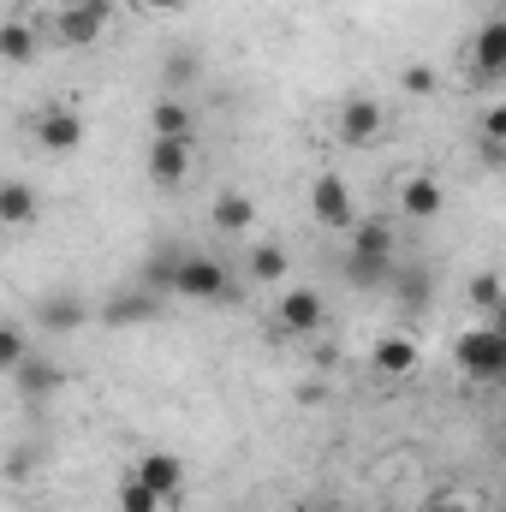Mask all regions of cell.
Wrapping results in <instances>:
<instances>
[{
  "mask_svg": "<svg viewBox=\"0 0 506 512\" xmlns=\"http://www.w3.org/2000/svg\"><path fill=\"white\" fill-rule=\"evenodd\" d=\"M167 298H185V304H239V280L227 274L221 256L179 251L173 280H167Z\"/></svg>",
  "mask_w": 506,
  "mask_h": 512,
  "instance_id": "cell-1",
  "label": "cell"
},
{
  "mask_svg": "<svg viewBox=\"0 0 506 512\" xmlns=\"http://www.w3.org/2000/svg\"><path fill=\"white\" fill-rule=\"evenodd\" d=\"M346 233H352L346 280H352V286H376V280H387V268H393V227H387L381 215H364V221H352Z\"/></svg>",
  "mask_w": 506,
  "mask_h": 512,
  "instance_id": "cell-2",
  "label": "cell"
},
{
  "mask_svg": "<svg viewBox=\"0 0 506 512\" xmlns=\"http://www.w3.org/2000/svg\"><path fill=\"white\" fill-rule=\"evenodd\" d=\"M459 370L471 382H501L506 376V328L483 322V328H459Z\"/></svg>",
  "mask_w": 506,
  "mask_h": 512,
  "instance_id": "cell-3",
  "label": "cell"
},
{
  "mask_svg": "<svg viewBox=\"0 0 506 512\" xmlns=\"http://www.w3.org/2000/svg\"><path fill=\"white\" fill-rule=\"evenodd\" d=\"M114 18H120L114 0H72V6L54 12V36H60L66 48H96V42L108 36Z\"/></svg>",
  "mask_w": 506,
  "mask_h": 512,
  "instance_id": "cell-4",
  "label": "cell"
},
{
  "mask_svg": "<svg viewBox=\"0 0 506 512\" xmlns=\"http://www.w3.org/2000/svg\"><path fill=\"white\" fill-rule=\"evenodd\" d=\"M30 137H36L42 155H72V149L84 143V114H78V108H36Z\"/></svg>",
  "mask_w": 506,
  "mask_h": 512,
  "instance_id": "cell-5",
  "label": "cell"
},
{
  "mask_svg": "<svg viewBox=\"0 0 506 512\" xmlns=\"http://www.w3.org/2000/svg\"><path fill=\"white\" fill-rule=\"evenodd\" d=\"M310 209H316V221H322V227H334V233H346V227L358 221L352 185H346L340 173H316V179H310Z\"/></svg>",
  "mask_w": 506,
  "mask_h": 512,
  "instance_id": "cell-6",
  "label": "cell"
},
{
  "mask_svg": "<svg viewBox=\"0 0 506 512\" xmlns=\"http://www.w3.org/2000/svg\"><path fill=\"white\" fill-rule=\"evenodd\" d=\"M191 161H197L191 137H149L143 167H149V179H155V185H185V179H191Z\"/></svg>",
  "mask_w": 506,
  "mask_h": 512,
  "instance_id": "cell-7",
  "label": "cell"
},
{
  "mask_svg": "<svg viewBox=\"0 0 506 512\" xmlns=\"http://www.w3.org/2000/svg\"><path fill=\"white\" fill-rule=\"evenodd\" d=\"M274 316H280V328H286V334H322V322H328V304H322L310 286H292V292L274 304Z\"/></svg>",
  "mask_w": 506,
  "mask_h": 512,
  "instance_id": "cell-8",
  "label": "cell"
},
{
  "mask_svg": "<svg viewBox=\"0 0 506 512\" xmlns=\"http://www.w3.org/2000/svg\"><path fill=\"white\" fill-rule=\"evenodd\" d=\"M381 131H387V108H381V102L358 96V102H346V108H340V143H346V149L376 143Z\"/></svg>",
  "mask_w": 506,
  "mask_h": 512,
  "instance_id": "cell-9",
  "label": "cell"
},
{
  "mask_svg": "<svg viewBox=\"0 0 506 512\" xmlns=\"http://www.w3.org/2000/svg\"><path fill=\"white\" fill-rule=\"evenodd\" d=\"M131 477H137L143 489H155V495H161V507H173V501H179V489H185V465H179L173 453H143Z\"/></svg>",
  "mask_w": 506,
  "mask_h": 512,
  "instance_id": "cell-10",
  "label": "cell"
},
{
  "mask_svg": "<svg viewBox=\"0 0 506 512\" xmlns=\"http://www.w3.org/2000/svg\"><path fill=\"white\" fill-rule=\"evenodd\" d=\"M12 382H18V393H24V399H54L66 376H60V364H54V358H42V352H24V364L12 370Z\"/></svg>",
  "mask_w": 506,
  "mask_h": 512,
  "instance_id": "cell-11",
  "label": "cell"
},
{
  "mask_svg": "<svg viewBox=\"0 0 506 512\" xmlns=\"http://www.w3.org/2000/svg\"><path fill=\"white\" fill-rule=\"evenodd\" d=\"M36 215H42L36 185H24V179H0V227H36Z\"/></svg>",
  "mask_w": 506,
  "mask_h": 512,
  "instance_id": "cell-12",
  "label": "cell"
},
{
  "mask_svg": "<svg viewBox=\"0 0 506 512\" xmlns=\"http://www.w3.org/2000/svg\"><path fill=\"white\" fill-rule=\"evenodd\" d=\"M161 316V292H114L108 304H102V322H114V328H126V322H155Z\"/></svg>",
  "mask_w": 506,
  "mask_h": 512,
  "instance_id": "cell-13",
  "label": "cell"
},
{
  "mask_svg": "<svg viewBox=\"0 0 506 512\" xmlns=\"http://www.w3.org/2000/svg\"><path fill=\"white\" fill-rule=\"evenodd\" d=\"M501 72H506V18H489L477 30V78L501 84Z\"/></svg>",
  "mask_w": 506,
  "mask_h": 512,
  "instance_id": "cell-14",
  "label": "cell"
},
{
  "mask_svg": "<svg viewBox=\"0 0 506 512\" xmlns=\"http://www.w3.org/2000/svg\"><path fill=\"white\" fill-rule=\"evenodd\" d=\"M441 203H447V197H441V185H435L429 173H411V179L399 185V209H405L411 221H435Z\"/></svg>",
  "mask_w": 506,
  "mask_h": 512,
  "instance_id": "cell-15",
  "label": "cell"
},
{
  "mask_svg": "<svg viewBox=\"0 0 506 512\" xmlns=\"http://www.w3.org/2000/svg\"><path fill=\"white\" fill-rule=\"evenodd\" d=\"M36 48H42V36H36L30 18H0V60L6 66H30Z\"/></svg>",
  "mask_w": 506,
  "mask_h": 512,
  "instance_id": "cell-16",
  "label": "cell"
},
{
  "mask_svg": "<svg viewBox=\"0 0 506 512\" xmlns=\"http://www.w3.org/2000/svg\"><path fill=\"white\" fill-rule=\"evenodd\" d=\"M370 358H376L381 376H411V370H417V340H411V334H381Z\"/></svg>",
  "mask_w": 506,
  "mask_h": 512,
  "instance_id": "cell-17",
  "label": "cell"
},
{
  "mask_svg": "<svg viewBox=\"0 0 506 512\" xmlns=\"http://www.w3.org/2000/svg\"><path fill=\"white\" fill-rule=\"evenodd\" d=\"M36 322H42V328H54V334H66V328H84V322H90V304H84V298L54 292V298H42V304H36Z\"/></svg>",
  "mask_w": 506,
  "mask_h": 512,
  "instance_id": "cell-18",
  "label": "cell"
},
{
  "mask_svg": "<svg viewBox=\"0 0 506 512\" xmlns=\"http://www.w3.org/2000/svg\"><path fill=\"white\" fill-rule=\"evenodd\" d=\"M149 131H155V137H191V108H185L179 96H161V102L149 108Z\"/></svg>",
  "mask_w": 506,
  "mask_h": 512,
  "instance_id": "cell-19",
  "label": "cell"
},
{
  "mask_svg": "<svg viewBox=\"0 0 506 512\" xmlns=\"http://www.w3.org/2000/svg\"><path fill=\"white\" fill-rule=\"evenodd\" d=\"M251 221H256V203L245 191H221V197H215V227H221V233H245Z\"/></svg>",
  "mask_w": 506,
  "mask_h": 512,
  "instance_id": "cell-20",
  "label": "cell"
},
{
  "mask_svg": "<svg viewBox=\"0 0 506 512\" xmlns=\"http://www.w3.org/2000/svg\"><path fill=\"white\" fill-rule=\"evenodd\" d=\"M286 262H292V256L280 251V245H256L245 268H251V280H262V286H268V280H280V274H286Z\"/></svg>",
  "mask_w": 506,
  "mask_h": 512,
  "instance_id": "cell-21",
  "label": "cell"
},
{
  "mask_svg": "<svg viewBox=\"0 0 506 512\" xmlns=\"http://www.w3.org/2000/svg\"><path fill=\"white\" fill-rule=\"evenodd\" d=\"M24 352H30V340H24V328H12V322H0V376H12V370L24 364Z\"/></svg>",
  "mask_w": 506,
  "mask_h": 512,
  "instance_id": "cell-22",
  "label": "cell"
},
{
  "mask_svg": "<svg viewBox=\"0 0 506 512\" xmlns=\"http://www.w3.org/2000/svg\"><path fill=\"white\" fill-rule=\"evenodd\" d=\"M471 304L495 322V316H501V274H477V280H471Z\"/></svg>",
  "mask_w": 506,
  "mask_h": 512,
  "instance_id": "cell-23",
  "label": "cell"
},
{
  "mask_svg": "<svg viewBox=\"0 0 506 512\" xmlns=\"http://www.w3.org/2000/svg\"><path fill=\"white\" fill-rule=\"evenodd\" d=\"M191 78H197V60H191V54H167V66H161V84H167V96H179Z\"/></svg>",
  "mask_w": 506,
  "mask_h": 512,
  "instance_id": "cell-24",
  "label": "cell"
},
{
  "mask_svg": "<svg viewBox=\"0 0 506 512\" xmlns=\"http://www.w3.org/2000/svg\"><path fill=\"white\" fill-rule=\"evenodd\" d=\"M120 512H161V495L143 489L137 477H126V483H120Z\"/></svg>",
  "mask_w": 506,
  "mask_h": 512,
  "instance_id": "cell-25",
  "label": "cell"
},
{
  "mask_svg": "<svg viewBox=\"0 0 506 512\" xmlns=\"http://www.w3.org/2000/svg\"><path fill=\"white\" fill-rule=\"evenodd\" d=\"M399 84H405V96H435V72L429 66H405Z\"/></svg>",
  "mask_w": 506,
  "mask_h": 512,
  "instance_id": "cell-26",
  "label": "cell"
},
{
  "mask_svg": "<svg viewBox=\"0 0 506 512\" xmlns=\"http://www.w3.org/2000/svg\"><path fill=\"white\" fill-rule=\"evenodd\" d=\"M399 292H405V304H411V310H423V304H429V274H423V268H417V274H405V280H399Z\"/></svg>",
  "mask_w": 506,
  "mask_h": 512,
  "instance_id": "cell-27",
  "label": "cell"
},
{
  "mask_svg": "<svg viewBox=\"0 0 506 512\" xmlns=\"http://www.w3.org/2000/svg\"><path fill=\"white\" fill-rule=\"evenodd\" d=\"M506 137V108H489L483 114V143H501Z\"/></svg>",
  "mask_w": 506,
  "mask_h": 512,
  "instance_id": "cell-28",
  "label": "cell"
},
{
  "mask_svg": "<svg viewBox=\"0 0 506 512\" xmlns=\"http://www.w3.org/2000/svg\"><path fill=\"white\" fill-rule=\"evenodd\" d=\"M137 12H155V18H173V12H185V0H137Z\"/></svg>",
  "mask_w": 506,
  "mask_h": 512,
  "instance_id": "cell-29",
  "label": "cell"
},
{
  "mask_svg": "<svg viewBox=\"0 0 506 512\" xmlns=\"http://www.w3.org/2000/svg\"><path fill=\"white\" fill-rule=\"evenodd\" d=\"M429 512H477V507H465V501H435Z\"/></svg>",
  "mask_w": 506,
  "mask_h": 512,
  "instance_id": "cell-30",
  "label": "cell"
},
{
  "mask_svg": "<svg viewBox=\"0 0 506 512\" xmlns=\"http://www.w3.org/2000/svg\"><path fill=\"white\" fill-rule=\"evenodd\" d=\"M304 512H346V507H340V501H310Z\"/></svg>",
  "mask_w": 506,
  "mask_h": 512,
  "instance_id": "cell-31",
  "label": "cell"
}]
</instances>
